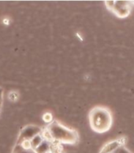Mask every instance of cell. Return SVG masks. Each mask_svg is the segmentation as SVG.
<instances>
[{
  "label": "cell",
  "mask_w": 134,
  "mask_h": 153,
  "mask_svg": "<svg viewBox=\"0 0 134 153\" xmlns=\"http://www.w3.org/2000/svg\"><path fill=\"white\" fill-rule=\"evenodd\" d=\"M90 127L97 133H104L111 129L113 124L112 113L105 106H96L89 114Z\"/></svg>",
  "instance_id": "1"
},
{
  "label": "cell",
  "mask_w": 134,
  "mask_h": 153,
  "mask_svg": "<svg viewBox=\"0 0 134 153\" xmlns=\"http://www.w3.org/2000/svg\"><path fill=\"white\" fill-rule=\"evenodd\" d=\"M52 141L67 144H75L79 140V136L73 128L66 127L58 121H51L46 128Z\"/></svg>",
  "instance_id": "2"
},
{
  "label": "cell",
  "mask_w": 134,
  "mask_h": 153,
  "mask_svg": "<svg viewBox=\"0 0 134 153\" xmlns=\"http://www.w3.org/2000/svg\"><path fill=\"white\" fill-rule=\"evenodd\" d=\"M131 5V1H114V6L111 11L118 18L124 19L130 14Z\"/></svg>",
  "instance_id": "3"
},
{
  "label": "cell",
  "mask_w": 134,
  "mask_h": 153,
  "mask_svg": "<svg viewBox=\"0 0 134 153\" xmlns=\"http://www.w3.org/2000/svg\"><path fill=\"white\" fill-rule=\"evenodd\" d=\"M42 133L40 127L37 126H27L21 130L16 144H20L24 140H31L38 134Z\"/></svg>",
  "instance_id": "4"
},
{
  "label": "cell",
  "mask_w": 134,
  "mask_h": 153,
  "mask_svg": "<svg viewBox=\"0 0 134 153\" xmlns=\"http://www.w3.org/2000/svg\"><path fill=\"white\" fill-rule=\"evenodd\" d=\"M127 141V138L125 137H122L118 138V139L114 140L111 141H109L108 143L103 145L100 153H111L118 148L122 146H125Z\"/></svg>",
  "instance_id": "5"
},
{
  "label": "cell",
  "mask_w": 134,
  "mask_h": 153,
  "mask_svg": "<svg viewBox=\"0 0 134 153\" xmlns=\"http://www.w3.org/2000/svg\"><path fill=\"white\" fill-rule=\"evenodd\" d=\"M51 151V148L50 142L44 140L41 143L40 145L37 147V149L34 150L36 153H47Z\"/></svg>",
  "instance_id": "6"
},
{
  "label": "cell",
  "mask_w": 134,
  "mask_h": 153,
  "mask_svg": "<svg viewBox=\"0 0 134 153\" xmlns=\"http://www.w3.org/2000/svg\"><path fill=\"white\" fill-rule=\"evenodd\" d=\"M43 141V138L42 137V135L38 134L37 136H35L33 138H32L31 140H30V143H31V147H32V149L34 151L35 149H37V147L40 146V144Z\"/></svg>",
  "instance_id": "7"
},
{
  "label": "cell",
  "mask_w": 134,
  "mask_h": 153,
  "mask_svg": "<svg viewBox=\"0 0 134 153\" xmlns=\"http://www.w3.org/2000/svg\"><path fill=\"white\" fill-rule=\"evenodd\" d=\"M13 153H36L33 150H25L23 149L21 145L19 144H16L15 147H14V151H13Z\"/></svg>",
  "instance_id": "8"
},
{
  "label": "cell",
  "mask_w": 134,
  "mask_h": 153,
  "mask_svg": "<svg viewBox=\"0 0 134 153\" xmlns=\"http://www.w3.org/2000/svg\"><path fill=\"white\" fill-rule=\"evenodd\" d=\"M111 153H132L130 151H129L125 146H122L120 148H118V149H116L115 151H114Z\"/></svg>",
  "instance_id": "9"
},
{
  "label": "cell",
  "mask_w": 134,
  "mask_h": 153,
  "mask_svg": "<svg viewBox=\"0 0 134 153\" xmlns=\"http://www.w3.org/2000/svg\"><path fill=\"white\" fill-rule=\"evenodd\" d=\"M43 121L47 122V123H51L52 121V115L50 113H46L43 116Z\"/></svg>",
  "instance_id": "10"
},
{
  "label": "cell",
  "mask_w": 134,
  "mask_h": 153,
  "mask_svg": "<svg viewBox=\"0 0 134 153\" xmlns=\"http://www.w3.org/2000/svg\"><path fill=\"white\" fill-rule=\"evenodd\" d=\"M3 94H4L3 89L2 87H0V111L2 110V104H3Z\"/></svg>",
  "instance_id": "11"
},
{
  "label": "cell",
  "mask_w": 134,
  "mask_h": 153,
  "mask_svg": "<svg viewBox=\"0 0 134 153\" xmlns=\"http://www.w3.org/2000/svg\"><path fill=\"white\" fill-rule=\"evenodd\" d=\"M47 153H52V152H51H51H47Z\"/></svg>",
  "instance_id": "12"
},
{
  "label": "cell",
  "mask_w": 134,
  "mask_h": 153,
  "mask_svg": "<svg viewBox=\"0 0 134 153\" xmlns=\"http://www.w3.org/2000/svg\"><path fill=\"white\" fill-rule=\"evenodd\" d=\"M0 114H1V111H0Z\"/></svg>",
  "instance_id": "13"
}]
</instances>
